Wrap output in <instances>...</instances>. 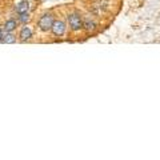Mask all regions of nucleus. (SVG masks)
I'll return each mask as SVG.
<instances>
[{"instance_id":"1","label":"nucleus","mask_w":160,"mask_h":160,"mask_svg":"<svg viewBox=\"0 0 160 160\" xmlns=\"http://www.w3.org/2000/svg\"><path fill=\"white\" fill-rule=\"evenodd\" d=\"M53 22H55V19H53V15L52 13H44L38 20V27H39L40 31L48 32V31H51Z\"/></svg>"},{"instance_id":"2","label":"nucleus","mask_w":160,"mask_h":160,"mask_svg":"<svg viewBox=\"0 0 160 160\" xmlns=\"http://www.w3.org/2000/svg\"><path fill=\"white\" fill-rule=\"evenodd\" d=\"M67 20H68V26L71 28V31L78 32L83 28V19L79 13H76V12L69 13L67 16Z\"/></svg>"},{"instance_id":"3","label":"nucleus","mask_w":160,"mask_h":160,"mask_svg":"<svg viewBox=\"0 0 160 160\" xmlns=\"http://www.w3.org/2000/svg\"><path fill=\"white\" fill-rule=\"evenodd\" d=\"M66 28H67V26H66V23H64L63 20H55L53 24H52L51 32L55 35V36L60 38V36H63L64 35V32H66Z\"/></svg>"},{"instance_id":"4","label":"nucleus","mask_w":160,"mask_h":160,"mask_svg":"<svg viewBox=\"0 0 160 160\" xmlns=\"http://www.w3.org/2000/svg\"><path fill=\"white\" fill-rule=\"evenodd\" d=\"M15 12L18 15L29 12V2H27V0H20L19 3L15 4Z\"/></svg>"},{"instance_id":"5","label":"nucleus","mask_w":160,"mask_h":160,"mask_svg":"<svg viewBox=\"0 0 160 160\" xmlns=\"http://www.w3.org/2000/svg\"><path fill=\"white\" fill-rule=\"evenodd\" d=\"M19 38H20L22 42H27V40H29L32 38V28L28 27V26H24L22 29H20Z\"/></svg>"},{"instance_id":"6","label":"nucleus","mask_w":160,"mask_h":160,"mask_svg":"<svg viewBox=\"0 0 160 160\" xmlns=\"http://www.w3.org/2000/svg\"><path fill=\"white\" fill-rule=\"evenodd\" d=\"M83 28L86 29L87 32H91V31H93V29L96 28V24H95V22L89 16H86L83 19Z\"/></svg>"},{"instance_id":"7","label":"nucleus","mask_w":160,"mask_h":160,"mask_svg":"<svg viewBox=\"0 0 160 160\" xmlns=\"http://www.w3.org/2000/svg\"><path fill=\"white\" fill-rule=\"evenodd\" d=\"M18 27V22L15 19H8L6 23H4V26H3V29H4V32H13L15 29H16Z\"/></svg>"},{"instance_id":"8","label":"nucleus","mask_w":160,"mask_h":160,"mask_svg":"<svg viewBox=\"0 0 160 160\" xmlns=\"http://www.w3.org/2000/svg\"><path fill=\"white\" fill-rule=\"evenodd\" d=\"M16 42V36L12 33V32H6L4 33V36H3V43H6V44H12Z\"/></svg>"},{"instance_id":"9","label":"nucleus","mask_w":160,"mask_h":160,"mask_svg":"<svg viewBox=\"0 0 160 160\" xmlns=\"http://www.w3.org/2000/svg\"><path fill=\"white\" fill-rule=\"evenodd\" d=\"M29 20H31V16H29V12H26V13H20L18 15V22L19 23H23V24H27Z\"/></svg>"},{"instance_id":"10","label":"nucleus","mask_w":160,"mask_h":160,"mask_svg":"<svg viewBox=\"0 0 160 160\" xmlns=\"http://www.w3.org/2000/svg\"><path fill=\"white\" fill-rule=\"evenodd\" d=\"M3 36H4V29L0 28V43H3Z\"/></svg>"},{"instance_id":"11","label":"nucleus","mask_w":160,"mask_h":160,"mask_svg":"<svg viewBox=\"0 0 160 160\" xmlns=\"http://www.w3.org/2000/svg\"><path fill=\"white\" fill-rule=\"evenodd\" d=\"M27 2H29V0H27Z\"/></svg>"}]
</instances>
